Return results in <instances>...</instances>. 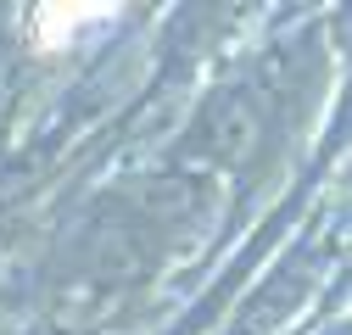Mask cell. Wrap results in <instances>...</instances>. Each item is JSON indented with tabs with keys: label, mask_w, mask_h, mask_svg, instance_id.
Wrapping results in <instances>:
<instances>
[{
	"label": "cell",
	"mask_w": 352,
	"mask_h": 335,
	"mask_svg": "<svg viewBox=\"0 0 352 335\" xmlns=\"http://www.w3.org/2000/svg\"><path fill=\"white\" fill-rule=\"evenodd\" d=\"M112 6H39L34 12V34L45 39V45H56V39H67L73 28H84V23H101Z\"/></svg>",
	"instance_id": "obj_1"
}]
</instances>
